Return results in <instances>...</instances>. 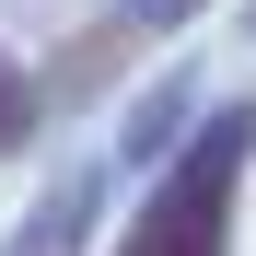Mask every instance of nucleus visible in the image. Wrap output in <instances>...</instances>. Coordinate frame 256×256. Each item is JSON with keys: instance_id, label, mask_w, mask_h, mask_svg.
Listing matches in <instances>:
<instances>
[{"instance_id": "nucleus-1", "label": "nucleus", "mask_w": 256, "mask_h": 256, "mask_svg": "<svg viewBox=\"0 0 256 256\" xmlns=\"http://www.w3.org/2000/svg\"><path fill=\"white\" fill-rule=\"evenodd\" d=\"M233 163H244V116H222L175 175L152 186V210L128 222L116 256H233Z\"/></svg>"}, {"instance_id": "nucleus-4", "label": "nucleus", "mask_w": 256, "mask_h": 256, "mask_svg": "<svg viewBox=\"0 0 256 256\" xmlns=\"http://www.w3.org/2000/svg\"><path fill=\"white\" fill-rule=\"evenodd\" d=\"M140 12H152V24H175V12H198V0H140Z\"/></svg>"}, {"instance_id": "nucleus-3", "label": "nucleus", "mask_w": 256, "mask_h": 256, "mask_svg": "<svg viewBox=\"0 0 256 256\" xmlns=\"http://www.w3.org/2000/svg\"><path fill=\"white\" fill-rule=\"evenodd\" d=\"M24 140H35V82L0 58V152H24Z\"/></svg>"}, {"instance_id": "nucleus-2", "label": "nucleus", "mask_w": 256, "mask_h": 256, "mask_svg": "<svg viewBox=\"0 0 256 256\" xmlns=\"http://www.w3.org/2000/svg\"><path fill=\"white\" fill-rule=\"evenodd\" d=\"M82 233H94V186H58V198L24 222V244H12V256H82Z\"/></svg>"}]
</instances>
